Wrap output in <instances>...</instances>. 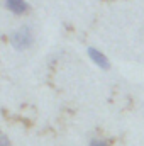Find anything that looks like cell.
Returning a JSON list of instances; mask_svg holds the SVG:
<instances>
[{"label": "cell", "mask_w": 144, "mask_h": 146, "mask_svg": "<svg viewBox=\"0 0 144 146\" xmlns=\"http://www.w3.org/2000/svg\"><path fill=\"white\" fill-rule=\"evenodd\" d=\"M3 5L15 15H26L29 12V3L26 0H3Z\"/></svg>", "instance_id": "7a4b0ae2"}, {"label": "cell", "mask_w": 144, "mask_h": 146, "mask_svg": "<svg viewBox=\"0 0 144 146\" xmlns=\"http://www.w3.org/2000/svg\"><path fill=\"white\" fill-rule=\"evenodd\" d=\"M10 44L19 49V51H24V49H29L32 44H34V29L29 26V24H24L20 27H17L12 34H10Z\"/></svg>", "instance_id": "6da1fadb"}, {"label": "cell", "mask_w": 144, "mask_h": 146, "mask_svg": "<svg viewBox=\"0 0 144 146\" xmlns=\"http://www.w3.org/2000/svg\"><path fill=\"white\" fill-rule=\"evenodd\" d=\"M88 56H90V60L98 66V68H102V70H108L110 68V61H108V58L102 53V51H98L97 48H88Z\"/></svg>", "instance_id": "3957f363"}, {"label": "cell", "mask_w": 144, "mask_h": 146, "mask_svg": "<svg viewBox=\"0 0 144 146\" xmlns=\"http://www.w3.org/2000/svg\"><path fill=\"white\" fill-rule=\"evenodd\" d=\"M0 146H10V139H9V136L3 134L2 131H0Z\"/></svg>", "instance_id": "5b68a950"}, {"label": "cell", "mask_w": 144, "mask_h": 146, "mask_svg": "<svg viewBox=\"0 0 144 146\" xmlns=\"http://www.w3.org/2000/svg\"><path fill=\"white\" fill-rule=\"evenodd\" d=\"M88 146H110V145H108L105 139H97V138H95V139L90 141V145Z\"/></svg>", "instance_id": "277c9868"}]
</instances>
